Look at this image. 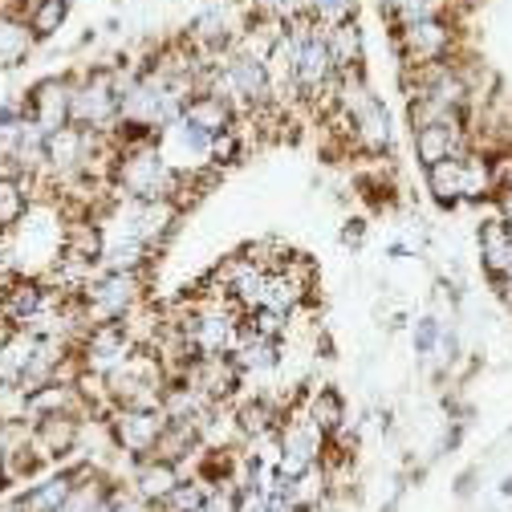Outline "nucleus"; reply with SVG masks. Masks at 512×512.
Instances as JSON below:
<instances>
[{"label":"nucleus","mask_w":512,"mask_h":512,"mask_svg":"<svg viewBox=\"0 0 512 512\" xmlns=\"http://www.w3.org/2000/svg\"><path fill=\"white\" fill-rule=\"evenodd\" d=\"M114 179L131 200H171V191L179 187V171L167 163V155L151 139H139L118 155Z\"/></svg>","instance_id":"1"},{"label":"nucleus","mask_w":512,"mask_h":512,"mask_svg":"<svg viewBox=\"0 0 512 512\" xmlns=\"http://www.w3.org/2000/svg\"><path fill=\"white\" fill-rule=\"evenodd\" d=\"M395 45H399V53H403V61H407L411 70L439 66V61H452L456 29H452V21H447V17L415 21V25H399Z\"/></svg>","instance_id":"2"},{"label":"nucleus","mask_w":512,"mask_h":512,"mask_svg":"<svg viewBox=\"0 0 512 512\" xmlns=\"http://www.w3.org/2000/svg\"><path fill=\"white\" fill-rule=\"evenodd\" d=\"M122 106V86L114 82L110 70L90 74L82 86H74V110H70V126H86V131H102L118 118Z\"/></svg>","instance_id":"3"},{"label":"nucleus","mask_w":512,"mask_h":512,"mask_svg":"<svg viewBox=\"0 0 512 512\" xmlns=\"http://www.w3.org/2000/svg\"><path fill=\"white\" fill-rule=\"evenodd\" d=\"M216 78L228 86L232 98L248 102V106H265L273 98V82H269V66L261 53H248V49H236L228 53L220 66H216Z\"/></svg>","instance_id":"4"},{"label":"nucleus","mask_w":512,"mask_h":512,"mask_svg":"<svg viewBox=\"0 0 512 512\" xmlns=\"http://www.w3.org/2000/svg\"><path fill=\"white\" fill-rule=\"evenodd\" d=\"M70 110H74V82L61 78H45L33 86L29 102H25V118L37 122L45 135H57L70 126Z\"/></svg>","instance_id":"5"},{"label":"nucleus","mask_w":512,"mask_h":512,"mask_svg":"<svg viewBox=\"0 0 512 512\" xmlns=\"http://www.w3.org/2000/svg\"><path fill=\"white\" fill-rule=\"evenodd\" d=\"M135 297H139L135 273H106L102 281L86 285V305H90V317H98V322H122L126 309L135 305Z\"/></svg>","instance_id":"6"},{"label":"nucleus","mask_w":512,"mask_h":512,"mask_svg":"<svg viewBox=\"0 0 512 512\" xmlns=\"http://www.w3.org/2000/svg\"><path fill=\"white\" fill-rule=\"evenodd\" d=\"M131 358V330L126 322H98L86 338V366L98 374H114Z\"/></svg>","instance_id":"7"},{"label":"nucleus","mask_w":512,"mask_h":512,"mask_svg":"<svg viewBox=\"0 0 512 512\" xmlns=\"http://www.w3.org/2000/svg\"><path fill=\"white\" fill-rule=\"evenodd\" d=\"M317 452H322V431H317L313 423H297L285 431V447H281V468L277 476L281 480H301L309 476V468L317 464Z\"/></svg>","instance_id":"8"},{"label":"nucleus","mask_w":512,"mask_h":512,"mask_svg":"<svg viewBox=\"0 0 512 512\" xmlns=\"http://www.w3.org/2000/svg\"><path fill=\"white\" fill-rule=\"evenodd\" d=\"M468 126H419L415 131V155L423 167H435L443 159H460L468 155Z\"/></svg>","instance_id":"9"},{"label":"nucleus","mask_w":512,"mask_h":512,"mask_svg":"<svg viewBox=\"0 0 512 512\" xmlns=\"http://www.w3.org/2000/svg\"><path fill=\"white\" fill-rule=\"evenodd\" d=\"M45 285H37V281H13L5 293H0V317H5L9 326H17V330H25L37 313H45Z\"/></svg>","instance_id":"10"},{"label":"nucleus","mask_w":512,"mask_h":512,"mask_svg":"<svg viewBox=\"0 0 512 512\" xmlns=\"http://www.w3.org/2000/svg\"><path fill=\"white\" fill-rule=\"evenodd\" d=\"M350 122H354L358 147H366V151H374V155L391 147V114H387V106H382L374 94L350 114Z\"/></svg>","instance_id":"11"},{"label":"nucleus","mask_w":512,"mask_h":512,"mask_svg":"<svg viewBox=\"0 0 512 512\" xmlns=\"http://www.w3.org/2000/svg\"><path fill=\"white\" fill-rule=\"evenodd\" d=\"M183 122L200 126V131H208L212 139H220L232 131V102L224 94H191L183 106Z\"/></svg>","instance_id":"12"},{"label":"nucleus","mask_w":512,"mask_h":512,"mask_svg":"<svg viewBox=\"0 0 512 512\" xmlns=\"http://www.w3.org/2000/svg\"><path fill=\"white\" fill-rule=\"evenodd\" d=\"M163 427H167V415L163 411H122L118 415V423H114V431H118V443H126L131 452H151L155 447V439L163 435Z\"/></svg>","instance_id":"13"},{"label":"nucleus","mask_w":512,"mask_h":512,"mask_svg":"<svg viewBox=\"0 0 512 512\" xmlns=\"http://www.w3.org/2000/svg\"><path fill=\"white\" fill-rule=\"evenodd\" d=\"M480 256H484V269L496 281L512 277V228L496 216L488 224H480Z\"/></svg>","instance_id":"14"},{"label":"nucleus","mask_w":512,"mask_h":512,"mask_svg":"<svg viewBox=\"0 0 512 512\" xmlns=\"http://www.w3.org/2000/svg\"><path fill=\"white\" fill-rule=\"evenodd\" d=\"M78 439V419L70 415H49V419H37V431H33V447L41 456H66Z\"/></svg>","instance_id":"15"},{"label":"nucleus","mask_w":512,"mask_h":512,"mask_svg":"<svg viewBox=\"0 0 512 512\" xmlns=\"http://www.w3.org/2000/svg\"><path fill=\"white\" fill-rule=\"evenodd\" d=\"M427 187H431V196H435L443 208L460 204V200H464V155L427 167Z\"/></svg>","instance_id":"16"},{"label":"nucleus","mask_w":512,"mask_h":512,"mask_svg":"<svg viewBox=\"0 0 512 512\" xmlns=\"http://www.w3.org/2000/svg\"><path fill=\"white\" fill-rule=\"evenodd\" d=\"M232 362L240 370H269V366H277V338H261V334H252V330H240L236 350H232Z\"/></svg>","instance_id":"17"},{"label":"nucleus","mask_w":512,"mask_h":512,"mask_svg":"<svg viewBox=\"0 0 512 512\" xmlns=\"http://www.w3.org/2000/svg\"><path fill=\"white\" fill-rule=\"evenodd\" d=\"M33 29L25 17H0V66H17L33 49Z\"/></svg>","instance_id":"18"},{"label":"nucleus","mask_w":512,"mask_h":512,"mask_svg":"<svg viewBox=\"0 0 512 512\" xmlns=\"http://www.w3.org/2000/svg\"><path fill=\"white\" fill-rule=\"evenodd\" d=\"M326 41H330V53L338 61V70H358V61H362V29L358 21H342L334 29H326Z\"/></svg>","instance_id":"19"},{"label":"nucleus","mask_w":512,"mask_h":512,"mask_svg":"<svg viewBox=\"0 0 512 512\" xmlns=\"http://www.w3.org/2000/svg\"><path fill=\"white\" fill-rule=\"evenodd\" d=\"M66 256H70V261H82V265L102 261V256H106V248H102V228H94V224H74V228L66 232Z\"/></svg>","instance_id":"20"},{"label":"nucleus","mask_w":512,"mask_h":512,"mask_svg":"<svg viewBox=\"0 0 512 512\" xmlns=\"http://www.w3.org/2000/svg\"><path fill=\"white\" fill-rule=\"evenodd\" d=\"M70 492H74V480L70 476H53V480L37 484L33 492H25L21 504H25V512H57L61 504H66Z\"/></svg>","instance_id":"21"},{"label":"nucleus","mask_w":512,"mask_h":512,"mask_svg":"<svg viewBox=\"0 0 512 512\" xmlns=\"http://www.w3.org/2000/svg\"><path fill=\"white\" fill-rule=\"evenodd\" d=\"M66 17H70V0H33V9L25 13V21H29V29H33L37 41L53 37Z\"/></svg>","instance_id":"22"},{"label":"nucleus","mask_w":512,"mask_h":512,"mask_svg":"<svg viewBox=\"0 0 512 512\" xmlns=\"http://www.w3.org/2000/svg\"><path fill=\"white\" fill-rule=\"evenodd\" d=\"M452 0H382V9L395 17V25H415V21H435L447 13Z\"/></svg>","instance_id":"23"},{"label":"nucleus","mask_w":512,"mask_h":512,"mask_svg":"<svg viewBox=\"0 0 512 512\" xmlns=\"http://www.w3.org/2000/svg\"><path fill=\"white\" fill-rule=\"evenodd\" d=\"M25 212H29V191H25V183L5 175V179H0V232L17 228V224L25 220Z\"/></svg>","instance_id":"24"},{"label":"nucleus","mask_w":512,"mask_h":512,"mask_svg":"<svg viewBox=\"0 0 512 512\" xmlns=\"http://www.w3.org/2000/svg\"><path fill=\"white\" fill-rule=\"evenodd\" d=\"M175 464H167V460H151L143 472H139V496L143 500H167L171 492H175Z\"/></svg>","instance_id":"25"},{"label":"nucleus","mask_w":512,"mask_h":512,"mask_svg":"<svg viewBox=\"0 0 512 512\" xmlns=\"http://www.w3.org/2000/svg\"><path fill=\"white\" fill-rule=\"evenodd\" d=\"M342 419H346V407H342V395L338 391H317L313 395V411H309V423L322 431V435H334L342 431Z\"/></svg>","instance_id":"26"},{"label":"nucleus","mask_w":512,"mask_h":512,"mask_svg":"<svg viewBox=\"0 0 512 512\" xmlns=\"http://www.w3.org/2000/svg\"><path fill=\"white\" fill-rule=\"evenodd\" d=\"M358 13V0H309V17L322 25V29H334L342 21H354Z\"/></svg>","instance_id":"27"},{"label":"nucleus","mask_w":512,"mask_h":512,"mask_svg":"<svg viewBox=\"0 0 512 512\" xmlns=\"http://www.w3.org/2000/svg\"><path fill=\"white\" fill-rule=\"evenodd\" d=\"M273 423H277V411H273L265 399L240 407V431H244V435H265V431H273Z\"/></svg>","instance_id":"28"},{"label":"nucleus","mask_w":512,"mask_h":512,"mask_svg":"<svg viewBox=\"0 0 512 512\" xmlns=\"http://www.w3.org/2000/svg\"><path fill=\"white\" fill-rule=\"evenodd\" d=\"M204 508V492L196 484H175V492L163 500V512H200Z\"/></svg>","instance_id":"29"},{"label":"nucleus","mask_w":512,"mask_h":512,"mask_svg":"<svg viewBox=\"0 0 512 512\" xmlns=\"http://www.w3.org/2000/svg\"><path fill=\"white\" fill-rule=\"evenodd\" d=\"M439 338H443V330H439L435 317H419V326H415V354H419V358L435 354V342H439Z\"/></svg>","instance_id":"30"},{"label":"nucleus","mask_w":512,"mask_h":512,"mask_svg":"<svg viewBox=\"0 0 512 512\" xmlns=\"http://www.w3.org/2000/svg\"><path fill=\"white\" fill-rule=\"evenodd\" d=\"M102 492L94 488V484H82V488H74L70 496H66V504H61L57 512H90L94 508V500H98Z\"/></svg>","instance_id":"31"},{"label":"nucleus","mask_w":512,"mask_h":512,"mask_svg":"<svg viewBox=\"0 0 512 512\" xmlns=\"http://www.w3.org/2000/svg\"><path fill=\"white\" fill-rule=\"evenodd\" d=\"M236 512H269V492H261L256 484L240 488V496H236Z\"/></svg>","instance_id":"32"},{"label":"nucleus","mask_w":512,"mask_h":512,"mask_svg":"<svg viewBox=\"0 0 512 512\" xmlns=\"http://www.w3.org/2000/svg\"><path fill=\"white\" fill-rule=\"evenodd\" d=\"M492 200H496V216H500L504 224H512V175L492 191Z\"/></svg>","instance_id":"33"},{"label":"nucleus","mask_w":512,"mask_h":512,"mask_svg":"<svg viewBox=\"0 0 512 512\" xmlns=\"http://www.w3.org/2000/svg\"><path fill=\"white\" fill-rule=\"evenodd\" d=\"M200 512H236V496H228L224 488H216V492L204 496V508Z\"/></svg>","instance_id":"34"},{"label":"nucleus","mask_w":512,"mask_h":512,"mask_svg":"<svg viewBox=\"0 0 512 512\" xmlns=\"http://www.w3.org/2000/svg\"><path fill=\"white\" fill-rule=\"evenodd\" d=\"M362 232H366V228H362V220H350V224L342 228V244H358V240H362Z\"/></svg>","instance_id":"35"},{"label":"nucleus","mask_w":512,"mask_h":512,"mask_svg":"<svg viewBox=\"0 0 512 512\" xmlns=\"http://www.w3.org/2000/svg\"><path fill=\"white\" fill-rule=\"evenodd\" d=\"M500 297L512 305V277H508V281H500Z\"/></svg>","instance_id":"36"}]
</instances>
